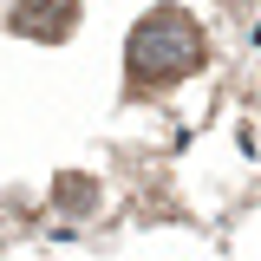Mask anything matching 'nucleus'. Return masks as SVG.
Returning a JSON list of instances; mask_svg holds the SVG:
<instances>
[{
	"instance_id": "nucleus-1",
	"label": "nucleus",
	"mask_w": 261,
	"mask_h": 261,
	"mask_svg": "<svg viewBox=\"0 0 261 261\" xmlns=\"http://www.w3.org/2000/svg\"><path fill=\"white\" fill-rule=\"evenodd\" d=\"M202 27H196L183 7H157L130 27V46H124V65H130V85L137 92H163L176 79H190L202 65Z\"/></svg>"
},
{
	"instance_id": "nucleus-2",
	"label": "nucleus",
	"mask_w": 261,
	"mask_h": 261,
	"mask_svg": "<svg viewBox=\"0 0 261 261\" xmlns=\"http://www.w3.org/2000/svg\"><path fill=\"white\" fill-rule=\"evenodd\" d=\"M7 27L20 39H65L79 27V0H13L7 7Z\"/></svg>"
},
{
	"instance_id": "nucleus-3",
	"label": "nucleus",
	"mask_w": 261,
	"mask_h": 261,
	"mask_svg": "<svg viewBox=\"0 0 261 261\" xmlns=\"http://www.w3.org/2000/svg\"><path fill=\"white\" fill-rule=\"evenodd\" d=\"M92 196H98V183H92V176H79V170L53 183V202H59L65 216H85V209H92Z\"/></svg>"
}]
</instances>
